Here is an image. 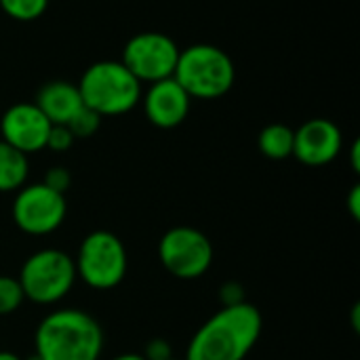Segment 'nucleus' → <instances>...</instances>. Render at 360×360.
Wrapping results in <instances>:
<instances>
[{"label": "nucleus", "instance_id": "1", "mask_svg": "<svg viewBox=\"0 0 360 360\" xmlns=\"http://www.w3.org/2000/svg\"><path fill=\"white\" fill-rule=\"evenodd\" d=\"M264 329L262 312L243 302L221 308L192 335L184 360H245Z\"/></svg>", "mask_w": 360, "mask_h": 360}, {"label": "nucleus", "instance_id": "2", "mask_svg": "<svg viewBox=\"0 0 360 360\" xmlns=\"http://www.w3.org/2000/svg\"><path fill=\"white\" fill-rule=\"evenodd\" d=\"M34 352L40 360H99L103 329L84 310H55L38 323Z\"/></svg>", "mask_w": 360, "mask_h": 360}, {"label": "nucleus", "instance_id": "3", "mask_svg": "<svg viewBox=\"0 0 360 360\" xmlns=\"http://www.w3.org/2000/svg\"><path fill=\"white\" fill-rule=\"evenodd\" d=\"M84 108L103 116H122L141 101V82L122 61H97L89 65L76 84Z\"/></svg>", "mask_w": 360, "mask_h": 360}, {"label": "nucleus", "instance_id": "4", "mask_svg": "<svg viewBox=\"0 0 360 360\" xmlns=\"http://www.w3.org/2000/svg\"><path fill=\"white\" fill-rule=\"evenodd\" d=\"M173 78L192 99H219L236 80L232 57L215 44H192L179 51Z\"/></svg>", "mask_w": 360, "mask_h": 360}, {"label": "nucleus", "instance_id": "5", "mask_svg": "<svg viewBox=\"0 0 360 360\" xmlns=\"http://www.w3.org/2000/svg\"><path fill=\"white\" fill-rule=\"evenodd\" d=\"M74 268L76 276L86 287L110 291L118 287L127 276L129 255L124 243L108 230H95L80 243Z\"/></svg>", "mask_w": 360, "mask_h": 360}, {"label": "nucleus", "instance_id": "6", "mask_svg": "<svg viewBox=\"0 0 360 360\" xmlns=\"http://www.w3.org/2000/svg\"><path fill=\"white\" fill-rule=\"evenodd\" d=\"M74 259L61 249H40L32 253L19 272V285L25 300L38 306L61 302L76 283Z\"/></svg>", "mask_w": 360, "mask_h": 360}, {"label": "nucleus", "instance_id": "7", "mask_svg": "<svg viewBox=\"0 0 360 360\" xmlns=\"http://www.w3.org/2000/svg\"><path fill=\"white\" fill-rule=\"evenodd\" d=\"M158 259L165 270L179 281L205 276L213 264V245L192 226H175L158 243Z\"/></svg>", "mask_w": 360, "mask_h": 360}, {"label": "nucleus", "instance_id": "8", "mask_svg": "<svg viewBox=\"0 0 360 360\" xmlns=\"http://www.w3.org/2000/svg\"><path fill=\"white\" fill-rule=\"evenodd\" d=\"M179 59L177 42L162 32H139L122 49L124 68L139 82H158L173 78Z\"/></svg>", "mask_w": 360, "mask_h": 360}, {"label": "nucleus", "instance_id": "9", "mask_svg": "<svg viewBox=\"0 0 360 360\" xmlns=\"http://www.w3.org/2000/svg\"><path fill=\"white\" fill-rule=\"evenodd\" d=\"M13 221L30 236H46L61 228L68 215L65 194H59L44 184H32L17 190L13 200Z\"/></svg>", "mask_w": 360, "mask_h": 360}, {"label": "nucleus", "instance_id": "10", "mask_svg": "<svg viewBox=\"0 0 360 360\" xmlns=\"http://www.w3.org/2000/svg\"><path fill=\"white\" fill-rule=\"evenodd\" d=\"M51 127V120L40 112L36 103H15L0 118L2 141L25 156L46 148Z\"/></svg>", "mask_w": 360, "mask_h": 360}, {"label": "nucleus", "instance_id": "11", "mask_svg": "<svg viewBox=\"0 0 360 360\" xmlns=\"http://www.w3.org/2000/svg\"><path fill=\"white\" fill-rule=\"evenodd\" d=\"M342 152V131L327 118L304 122L293 135V156L306 167H325Z\"/></svg>", "mask_w": 360, "mask_h": 360}, {"label": "nucleus", "instance_id": "12", "mask_svg": "<svg viewBox=\"0 0 360 360\" xmlns=\"http://www.w3.org/2000/svg\"><path fill=\"white\" fill-rule=\"evenodd\" d=\"M192 97L175 78L152 82L143 95V112L158 129H175L190 114Z\"/></svg>", "mask_w": 360, "mask_h": 360}, {"label": "nucleus", "instance_id": "13", "mask_svg": "<svg viewBox=\"0 0 360 360\" xmlns=\"http://www.w3.org/2000/svg\"><path fill=\"white\" fill-rule=\"evenodd\" d=\"M34 103L51 120V124H68L84 108L78 86L68 80L46 82L38 91Z\"/></svg>", "mask_w": 360, "mask_h": 360}, {"label": "nucleus", "instance_id": "14", "mask_svg": "<svg viewBox=\"0 0 360 360\" xmlns=\"http://www.w3.org/2000/svg\"><path fill=\"white\" fill-rule=\"evenodd\" d=\"M30 175L27 156L0 139V192H17Z\"/></svg>", "mask_w": 360, "mask_h": 360}, {"label": "nucleus", "instance_id": "15", "mask_svg": "<svg viewBox=\"0 0 360 360\" xmlns=\"http://www.w3.org/2000/svg\"><path fill=\"white\" fill-rule=\"evenodd\" d=\"M293 135L295 131L283 122H274L262 129L257 137L259 152L270 160H285L293 156Z\"/></svg>", "mask_w": 360, "mask_h": 360}, {"label": "nucleus", "instance_id": "16", "mask_svg": "<svg viewBox=\"0 0 360 360\" xmlns=\"http://www.w3.org/2000/svg\"><path fill=\"white\" fill-rule=\"evenodd\" d=\"M49 0H0V8L15 21H36L44 15Z\"/></svg>", "mask_w": 360, "mask_h": 360}, {"label": "nucleus", "instance_id": "17", "mask_svg": "<svg viewBox=\"0 0 360 360\" xmlns=\"http://www.w3.org/2000/svg\"><path fill=\"white\" fill-rule=\"evenodd\" d=\"M23 302H25V295H23L19 281L0 274V316L15 314Z\"/></svg>", "mask_w": 360, "mask_h": 360}, {"label": "nucleus", "instance_id": "18", "mask_svg": "<svg viewBox=\"0 0 360 360\" xmlns=\"http://www.w3.org/2000/svg\"><path fill=\"white\" fill-rule=\"evenodd\" d=\"M65 127L72 131V135H74L76 139H84V137H91V135H95V133L99 131V127H101V116L95 114V112L89 110V108H82Z\"/></svg>", "mask_w": 360, "mask_h": 360}, {"label": "nucleus", "instance_id": "19", "mask_svg": "<svg viewBox=\"0 0 360 360\" xmlns=\"http://www.w3.org/2000/svg\"><path fill=\"white\" fill-rule=\"evenodd\" d=\"M74 135L65 124H53L46 137V148L53 152H65L74 146Z\"/></svg>", "mask_w": 360, "mask_h": 360}, {"label": "nucleus", "instance_id": "20", "mask_svg": "<svg viewBox=\"0 0 360 360\" xmlns=\"http://www.w3.org/2000/svg\"><path fill=\"white\" fill-rule=\"evenodd\" d=\"M42 184H44L46 188L59 192V194H65V192L70 190V186H72V175H70V171L63 169V167H53V169L46 171Z\"/></svg>", "mask_w": 360, "mask_h": 360}, {"label": "nucleus", "instance_id": "21", "mask_svg": "<svg viewBox=\"0 0 360 360\" xmlns=\"http://www.w3.org/2000/svg\"><path fill=\"white\" fill-rule=\"evenodd\" d=\"M219 302H221V308H230V306H238L245 300V287L240 283H226L221 285L219 289Z\"/></svg>", "mask_w": 360, "mask_h": 360}, {"label": "nucleus", "instance_id": "22", "mask_svg": "<svg viewBox=\"0 0 360 360\" xmlns=\"http://www.w3.org/2000/svg\"><path fill=\"white\" fill-rule=\"evenodd\" d=\"M146 360H169L173 359V350L171 344L162 338H154L146 344V350L141 354Z\"/></svg>", "mask_w": 360, "mask_h": 360}, {"label": "nucleus", "instance_id": "23", "mask_svg": "<svg viewBox=\"0 0 360 360\" xmlns=\"http://www.w3.org/2000/svg\"><path fill=\"white\" fill-rule=\"evenodd\" d=\"M348 211H350V215L359 221L360 219V186L359 184L350 190V196H348Z\"/></svg>", "mask_w": 360, "mask_h": 360}, {"label": "nucleus", "instance_id": "24", "mask_svg": "<svg viewBox=\"0 0 360 360\" xmlns=\"http://www.w3.org/2000/svg\"><path fill=\"white\" fill-rule=\"evenodd\" d=\"M359 154H360V143H359V141H354V143H352V156H350V160H352V169H354L356 173L360 171Z\"/></svg>", "mask_w": 360, "mask_h": 360}, {"label": "nucleus", "instance_id": "25", "mask_svg": "<svg viewBox=\"0 0 360 360\" xmlns=\"http://www.w3.org/2000/svg\"><path fill=\"white\" fill-rule=\"evenodd\" d=\"M359 316H360V306L356 304L354 308H352V329L359 333L360 331V321H359Z\"/></svg>", "mask_w": 360, "mask_h": 360}, {"label": "nucleus", "instance_id": "26", "mask_svg": "<svg viewBox=\"0 0 360 360\" xmlns=\"http://www.w3.org/2000/svg\"><path fill=\"white\" fill-rule=\"evenodd\" d=\"M112 360H146L141 354H137V352H127V354H118V356H114Z\"/></svg>", "mask_w": 360, "mask_h": 360}, {"label": "nucleus", "instance_id": "27", "mask_svg": "<svg viewBox=\"0 0 360 360\" xmlns=\"http://www.w3.org/2000/svg\"><path fill=\"white\" fill-rule=\"evenodd\" d=\"M0 360H23L21 356H17L15 352H0Z\"/></svg>", "mask_w": 360, "mask_h": 360}, {"label": "nucleus", "instance_id": "28", "mask_svg": "<svg viewBox=\"0 0 360 360\" xmlns=\"http://www.w3.org/2000/svg\"><path fill=\"white\" fill-rule=\"evenodd\" d=\"M169 360H179V359H175V356H173V359H169Z\"/></svg>", "mask_w": 360, "mask_h": 360}]
</instances>
